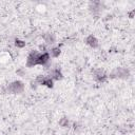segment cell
<instances>
[{
    "mask_svg": "<svg viewBox=\"0 0 135 135\" xmlns=\"http://www.w3.org/2000/svg\"><path fill=\"white\" fill-rule=\"evenodd\" d=\"M23 90H24V84L19 80H16L9 83L6 88L7 93H11V94H20L23 92Z\"/></svg>",
    "mask_w": 135,
    "mask_h": 135,
    "instance_id": "cell-1",
    "label": "cell"
},
{
    "mask_svg": "<svg viewBox=\"0 0 135 135\" xmlns=\"http://www.w3.org/2000/svg\"><path fill=\"white\" fill-rule=\"evenodd\" d=\"M130 76L129 70L124 68H116L108 77L110 78H121V79H127Z\"/></svg>",
    "mask_w": 135,
    "mask_h": 135,
    "instance_id": "cell-2",
    "label": "cell"
},
{
    "mask_svg": "<svg viewBox=\"0 0 135 135\" xmlns=\"http://www.w3.org/2000/svg\"><path fill=\"white\" fill-rule=\"evenodd\" d=\"M40 56V53H38V51H32L28 56H27V59H26V66L27 68H32L34 65H36L37 63V59L38 57Z\"/></svg>",
    "mask_w": 135,
    "mask_h": 135,
    "instance_id": "cell-3",
    "label": "cell"
},
{
    "mask_svg": "<svg viewBox=\"0 0 135 135\" xmlns=\"http://www.w3.org/2000/svg\"><path fill=\"white\" fill-rule=\"evenodd\" d=\"M93 77H94V79H95L96 81H98V82H103V81L107 80L108 75L104 73L103 70L97 69V70H95V71L93 72Z\"/></svg>",
    "mask_w": 135,
    "mask_h": 135,
    "instance_id": "cell-4",
    "label": "cell"
},
{
    "mask_svg": "<svg viewBox=\"0 0 135 135\" xmlns=\"http://www.w3.org/2000/svg\"><path fill=\"white\" fill-rule=\"evenodd\" d=\"M49 61H50V54L47 52H45V53L40 54V56L38 57L36 63L37 64H40V65H47Z\"/></svg>",
    "mask_w": 135,
    "mask_h": 135,
    "instance_id": "cell-5",
    "label": "cell"
},
{
    "mask_svg": "<svg viewBox=\"0 0 135 135\" xmlns=\"http://www.w3.org/2000/svg\"><path fill=\"white\" fill-rule=\"evenodd\" d=\"M101 6H102V4H101L100 1H91L90 4H89V8H90V11L93 12L94 14L99 13V12L101 11Z\"/></svg>",
    "mask_w": 135,
    "mask_h": 135,
    "instance_id": "cell-6",
    "label": "cell"
},
{
    "mask_svg": "<svg viewBox=\"0 0 135 135\" xmlns=\"http://www.w3.org/2000/svg\"><path fill=\"white\" fill-rule=\"evenodd\" d=\"M85 43L88 45H90L91 47L93 49H96L99 46V43H98V40L96 39V37H94L93 35H89L86 38H85Z\"/></svg>",
    "mask_w": 135,
    "mask_h": 135,
    "instance_id": "cell-7",
    "label": "cell"
},
{
    "mask_svg": "<svg viewBox=\"0 0 135 135\" xmlns=\"http://www.w3.org/2000/svg\"><path fill=\"white\" fill-rule=\"evenodd\" d=\"M50 77L52 79H54V80H60V79L63 78V75H62V73H61V71L59 69H55V70L51 71Z\"/></svg>",
    "mask_w": 135,
    "mask_h": 135,
    "instance_id": "cell-8",
    "label": "cell"
},
{
    "mask_svg": "<svg viewBox=\"0 0 135 135\" xmlns=\"http://www.w3.org/2000/svg\"><path fill=\"white\" fill-rule=\"evenodd\" d=\"M43 38H44V40H45V42H46L47 44H52V43L55 42V36H54V34L46 33V34L43 36Z\"/></svg>",
    "mask_w": 135,
    "mask_h": 135,
    "instance_id": "cell-9",
    "label": "cell"
},
{
    "mask_svg": "<svg viewBox=\"0 0 135 135\" xmlns=\"http://www.w3.org/2000/svg\"><path fill=\"white\" fill-rule=\"evenodd\" d=\"M42 85H46L47 88H53L54 86V82H53V79L51 77H47L45 76L43 82H42Z\"/></svg>",
    "mask_w": 135,
    "mask_h": 135,
    "instance_id": "cell-10",
    "label": "cell"
},
{
    "mask_svg": "<svg viewBox=\"0 0 135 135\" xmlns=\"http://www.w3.org/2000/svg\"><path fill=\"white\" fill-rule=\"evenodd\" d=\"M50 54H51L52 57H55V58L58 57L60 55V47H54V49H52L51 52H50Z\"/></svg>",
    "mask_w": 135,
    "mask_h": 135,
    "instance_id": "cell-11",
    "label": "cell"
},
{
    "mask_svg": "<svg viewBox=\"0 0 135 135\" xmlns=\"http://www.w3.org/2000/svg\"><path fill=\"white\" fill-rule=\"evenodd\" d=\"M59 124H60V127H62V128H66V127L69 126V120H68V118H65V117L61 118V119L59 120Z\"/></svg>",
    "mask_w": 135,
    "mask_h": 135,
    "instance_id": "cell-12",
    "label": "cell"
},
{
    "mask_svg": "<svg viewBox=\"0 0 135 135\" xmlns=\"http://www.w3.org/2000/svg\"><path fill=\"white\" fill-rule=\"evenodd\" d=\"M15 45H16L17 47H24V46H25V42L22 41V40L16 39V41H15Z\"/></svg>",
    "mask_w": 135,
    "mask_h": 135,
    "instance_id": "cell-13",
    "label": "cell"
},
{
    "mask_svg": "<svg viewBox=\"0 0 135 135\" xmlns=\"http://www.w3.org/2000/svg\"><path fill=\"white\" fill-rule=\"evenodd\" d=\"M134 14H135V9H133L132 12L129 13V17H130V18H133V17H134Z\"/></svg>",
    "mask_w": 135,
    "mask_h": 135,
    "instance_id": "cell-14",
    "label": "cell"
}]
</instances>
